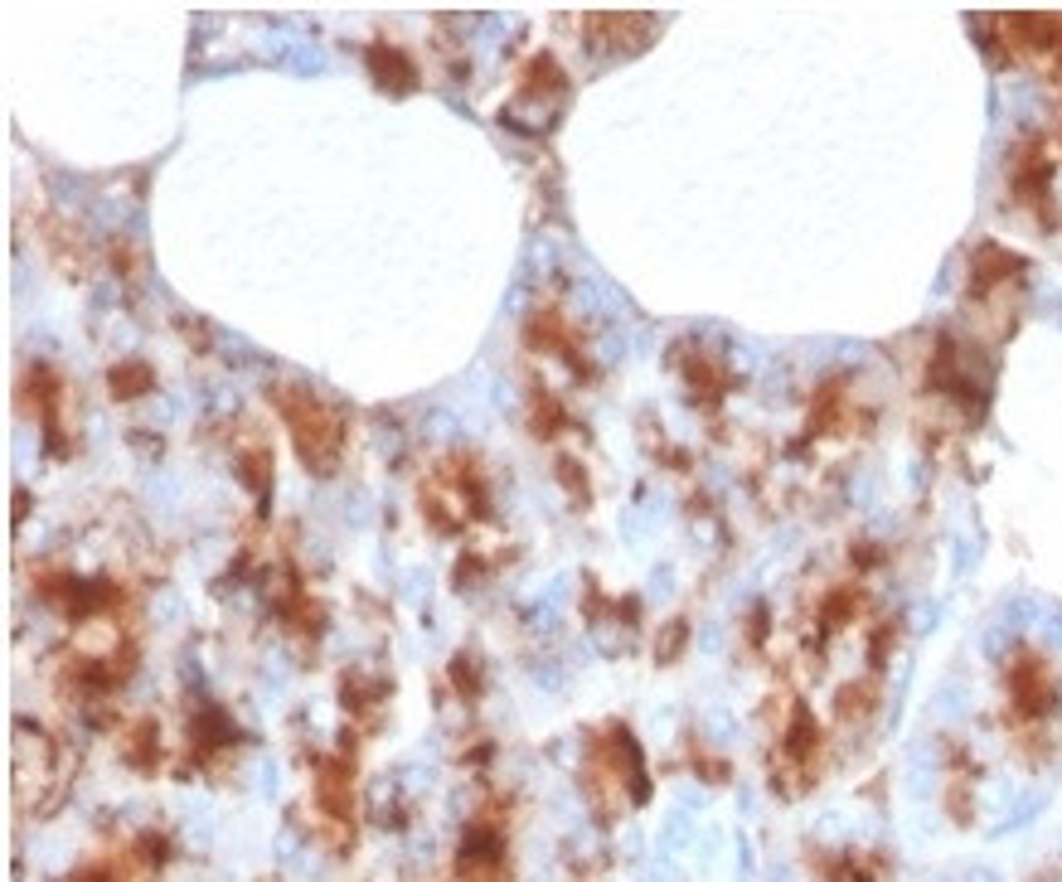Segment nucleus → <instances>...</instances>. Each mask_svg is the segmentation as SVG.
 I'll return each instance as SVG.
<instances>
[{
	"mask_svg": "<svg viewBox=\"0 0 1062 882\" xmlns=\"http://www.w3.org/2000/svg\"><path fill=\"white\" fill-rule=\"evenodd\" d=\"M83 882H112V878H102V873H92V878H83Z\"/></svg>",
	"mask_w": 1062,
	"mask_h": 882,
	"instance_id": "f257e3e1",
	"label": "nucleus"
}]
</instances>
